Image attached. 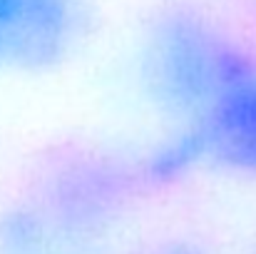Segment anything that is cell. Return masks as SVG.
Listing matches in <instances>:
<instances>
[{
    "mask_svg": "<svg viewBox=\"0 0 256 254\" xmlns=\"http://www.w3.org/2000/svg\"><path fill=\"white\" fill-rule=\"evenodd\" d=\"M206 165L204 145L192 122L170 125V130L142 155L134 165L140 182L144 184H174Z\"/></svg>",
    "mask_w": 256,
    "mask_h": 254,
    "instance_id": "cell-5",
    "label": "cell"
},
{
    "mask_svg": "<svg viewBox=\"0 0 256 254\" xmlns=\"http://www.w3.org/2000/svg\"><path fill=\"white\" fill-rule=\"evenodd\" d=\"M254 254H256V244H254Z\"/></svg>",
    "mask_w": 256,
    "mask_h": 254,
    "instance_id": "cell-8",
    "label": "cell"
},
{
    "mask_svg": "<svg viewBox=\"0 0 256 254\" xmlns=\"http://www.w3.org/2000/svg\"><path fill=\"white\" fill-rule=\"evenodd\" d=\"M0 254H94L65 239L32 207H12L0 217Z\"/></svg>",
    "mask_w": 256,
    "mask_h": 254,
    "instance_id": "cell-6",
    "label": "cell"
},
{
    "mask_svg": "<svg viewBox=\"0 0 256 254\" xmlns=\"http://www.w3.org/2000/svg\"><path fill=\"white\" fill-rule=\"evenodd\" d=\"M232 38L194 10L162 13L140 50V83L150 105L172 125L199 112Z\"/></svg>",
    "mask_w": 256,
    "mask_h": 254,
    "instance_id": "cell-1",
    "label": "cell"
},
{
    "mask_svg": "<svg viewBox=\"0 0 256 254\" xmlns=\"http://www.w3.org/2000/svg\"><path fill=\"white\" fill-rule=\"evenodd\" d=\"M82 0H0V73H40L72 55L85 35Z\"/></svg>",
    "mask_w": 256,
    "mask_h": 254,
    "instance_id": "cell-4",
    "label": "cell"
},
{
    "mask_svg": "<svg viewBox=\"0 0 256 254\" xmlns=\"http://www.w3.org/2000/svg\"><path fill=\"white\" fill-rule=\"evenodd\" d=\"M192 125L202 137L206 165L256 177V58L234 40Z\"/></svg>",
    "mask_w": 256,
    "mask_h": 254,
    "instance_id": "cell-3",
    "label": "cell"
},
{
    "mask_svg": "<svg viewBox=\"0 0 256 254\" xmlns=\"http://www.w3.org/2000/svg\"><path fill=\"white\" fill-rule=\"evenodd\" d=\"M140 177L134 167L100 152H80L48 174L35 209L78 247L94 249L127 217Z\"/></svg>",
    "mask_w": 256,
    "mask_h": 254,
    "instance_id": "cell-2",
    "label": "cell"
},
{
    "mask_svg": "<svg viewBox=\"0 0 256 254\" xmlns=\"http://www.w3.org/2000/svg\"><path fill=\"white\" fill-rule=\"evenodd\" d=\"M150 254H212V252L204 249L202 244L192 242V239H167V242L157 244Z\"/></svg>",
    "mask_w": 256,
    "mask_h": 254,
    "instance_id": "cell-7",
    "label": "cell"
}]
</instances>
